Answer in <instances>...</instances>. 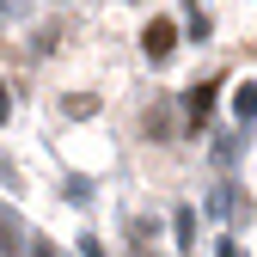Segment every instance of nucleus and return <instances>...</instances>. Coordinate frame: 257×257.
<instances>
[{
	"instance_id": "obj_1",
	"label": "nucleus",
	"mask_w": 257,
	"mask_h": 257,
	"mask_svg": "<svg viewBox=\"0 0 257 257\" xmlns=\"http://www.w3.org/2000/svg\"><path fill=\"white\" fill-rule=\"evenodd\" d=\"M141 49H147V61H166V55L178 49V25H172V19H147V31H141Z\"/></svg>"
},
{
	"instance_id": "obj_2",
	"label": "nucleus",
	"mask_w": 257,
	"mask_h": 257,
	"mask_svg": "<svg viewBox=\"0 0 257 257\" xmlns=\"http://www.w3.org/2000/svg\"><path fill=\"white\" fill-rule=\"evenodd\" d=\"M208 110H214V86H190V92H184V116L202 128V122H208Z\"/></svg>"
},
{
	"instance_id": "obj_3",
	"label": "nucleus",
	"mask_w": 257,
	"mask_h": 257,
	"mask_svg": "<svg viewBox=\"0 0 257 257\" xmlns=\"http://www.w3.org/2000/svg\"><path fill=\"white\" fill-rule=\"evenodd\" d=\"M172 233H178V245H184V251L196 245V208H178V214H172Z\"/></svg>"
},
{
	"instance_id": "obj_4",
	"label": "nucleus",
	"mask_w": 257,
	"mask_h": 257,
	"mask_svg": "<svg viewBox=\"0 0 257 257\" xmlns=\"http://www.w3.org/2000/svg\"><path fill=\"white\" fill-rule=\"evenodd\" d=\"M233 116H239V122H251V116H257V86H251V80L233 92Z\"/></svg>"
},
{
	"instance_id": "obj_5",
	"label": "nucleus",
	"mask_w": 257,
	"mask_h": 257,
	"mask_svg": "<svg viewBox=\"0 0 257 257\" xmlns=\"http://www.w3.org/2000/svg\"><path fill=\"white\" fill-rule=\"evenodd\" d=\"M184 31H190V37H196V43L208 37V31H214V25H208V13L196 7V0H190V7H184Z\"/></svg>"
},
{
	"instance_id": "obj_6",
	"label": "nucleus",
	"mask_w": 257,
	"mask_h": 257,
	"mask_svg": "<svg viewBox=\"0 0 257 257\" xmlns=\"http://www.w3.org/2000/svg\"><path fill=\"white\" fill-rule=\"evenodd\" d=\"M208 214H233V190H227V184L208 190Z\"/></svg>"
},
{
	"instance_id": "obj_7",
	"label": "nucleus",
	"mask_w": 257,
	"mask_h": 257,
	"mask_svg": "<svg viewBox=\"0 0 257 257\" xmlns=\"http://www.w3.org/2000/svg\"><path fill=\"white\" fill-rule=\"evenodd\" d=\"M80 257H104V245L98 239H80Z\"/></svg>"
},
{
	"instance_id": "obj_8",
	"label": "nucleus",
	"mask_w": 257,
	"mask_h": 257,
	"mask_svg": "<svg viewBox=\"0 0 257 257\" xmlns=\"http://www.w3.org/2000/svg\"><path fill=\"white\" fill-rule=\"evenodd\" d=\"M13 116V98H7V86H0V122H7Z\"/></svg>"
}]
</instances>
